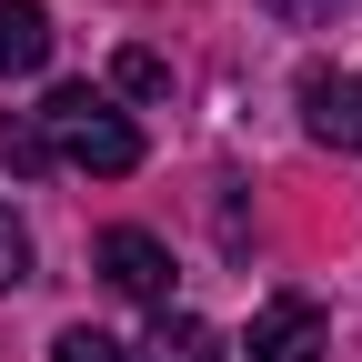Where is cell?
I'll return each instance as SVG.
<instances>
[{
  "label": "cell",
  "mask_w": 362,
  "mask_h": 362,
  "mask_svg": "<svg viewBox=\"0 0 362 362\" xmlns=\"http://www.w3.org/2000/svg\"><path fill=\"white\" fill-rule=\"evenodd\" d=\"M30 121H40V141H51V161H71V171H101V181L141 171V131H131V111H111V90H90V81H61Z\"/></svg>",
  "instance_id": "6da1fadb"
},
{
  "label": "cell",
  "mask_w": 362,
  "mask_h": 362,
  "mask_svg": "<svg viewBox=\"0 0 362 362\" xmlns=\"http://www.w3.org/2000/svg\"><path fill=\"white\" fill-rule=\"evenodd\" d=\"M332 322H322V302H302V292H272L252 312V362H322Z\"/></svg>",
  "instance_id": "7a4b0ae2"
},
{
  "label": "cell",
  "mask_w": 362,
  "mask_h": 362,
  "mask_svg": "<svg viewBox=\"0 0 362 362\" xmlns=\"http://www.w3.org/2000/svg\"><path fill=\"white\" fill-rule=\"evenodd\" d=\"M302 131L332 151H362V71H302Z\"/></svg>",
  "instance_id": "3957f363"
},
{
  "label": "cell",
  "mask_w": 362,
  "mask_h": 362,
  "mask_svg": "<svg viewBox=\"0 0 362 362\" xmlns=\"http://www.w3.org/2000/svg\"><path fill=\"white\" fill-rule=\"evenodd\" d=\"M101 272H111V292H131V302H151V312H171V252L151 242V232H101Z\"/></svg>",
  "instance_id": "277c9868"
},
{
  "label": "cell",
  "mask_w": 362,
  "mask_h": 362,
  "mask_svg": "<svg viewBox=\"0 0 362 362\" xmlns=\"http://www.w3.org/2000/svg\"><path fill=\"white\" fill-rule=\"evenodd\" d=\"M51 61V11L40 0H0V81H21Z\"/></svg>",
  "instance_id": "5b68a950"
},
{
  "label": "cell",
  "mask_w": 362,
  "mask_h": 362,
  "mask_svg": "<svg viewBox=\"0 0 362 362\" xmlns=\"http://www.w3.org/2000/svg\"><path fill=\"white\" fill-rule=\"evenodd\" d=\"M131 362H221V332L202 322V312H151V342Z\"/></svg>",
  "instance_id": "8992f818"
},
{
  "label": "cell",
  "mask_w": 362,
  "mask_h": 362,
  "mask_svg": "<svg viewBox=\"0 0 362 362\" xmlns=\"http://www.w3.org/2000/svg\"><path fill=\"white\" fill-rule=\"evenodd\" d=\"M0 161H11L21 181L51 171V141H40V121H30V111H0Z\"/></svg>",
  "instance_id": "52a82bcc"
},
{
  "label": "cell",
  "mask_w": 362,
  "mask_h": 362,
  "mask_svg": "<svg viewBox=\"0 0 362 362\" xmlns=\"http://www.w3.org/2000/svg\"><path fill=\"white\" fill-rule=\"evenodd\" d=\"M111 90H131V101H161V90H171V61L131 40V51H111Z\"/></svg>",
  "instance_id": "ba28073f"
},
{
  "label": "cell",
  "mask_w": 362,
  "mask_h": 362,
  "mask_svg": "<svg viewBox=\"0 0 362 362\" xmlns=\"http://www.w3.org/2000/svg\"><path fill=\"white\" fill-rule=\"evenodd\" d=\"M51 362H131V352H121L111 332H90V322H71V332L51 342Z\"/></svg>",
  "instance_id": "9c48e42d"
},
{
  "label": "cell",
  "mask_w": 362,
  "mask_h": 362,
  "mask_svg": "<svg viewBox=\"0 0 362 362\" xmlns=\"http://www.w3.org/2000/svg\"><path fill=\"white\" fill-rule=\"evenodd\" d=\"M30 282V232L11 221V202H0V292H21Z\"/></svg>",
  "instance_id": "30bf717a"
},
{
  "label": "cell",
  "mask_w": 362,
  "mask_h": 362,
  "mask_svg": "<svg viewBox=\"0 0 362 362\" xmlns=\"http://www.w3.org/2000/svg\"><path fill=\"white\" fill-rule=\"evenodd\" d=\"M262 11H272V21H332L342 0H262Z\"/></svg>",
  "instance_id": "8fae6325"
}]
</instances>
